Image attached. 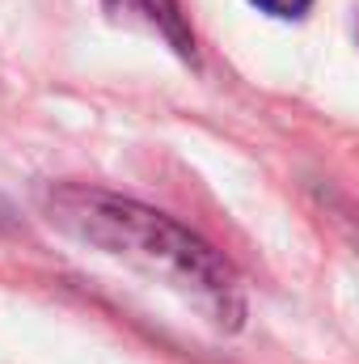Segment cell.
I'll use <instances>...</instances> for the list:
<instances>
[{"mask_svg":"<svg viewBox=\"0 0 359 364\" xmlns=\"http://www.w3.org/2000/svg\"><path fill=\"white\" fill-rule=\"evenodd\" d=\"M43 212L60 233L77 237L81 246L101 250L110 259H123L127 267L174 288L194 309H203L220 331L241 326L245 296H241L237 272L174 216H165L140 199L85 186V182L51 186L43 195Z\"/></svg>","mask_w":359,"mask_h":364,"instance_id":"obj_1","label":"cell"},{"mask_svg":"<svg viewBox=\"0 0 359 364\" xmlns=\"http://www.w3.org/2000/svg\"><path fill=\"white\" fill-rule=\"evenodd\" d=\"M101 4H106V13L114 21L161 38L182 60H194V30H190L178 0H101Z\"/></svg>","mask_w":359,"mask_h":364,"instance_id":"obj_2","label":"cell"},{"mask_svg":"<svg viewBox=\"0 0 359 364\" xmlns=\"http://www.w3.org/2000/svg\"><path fill=\"white\" fill-rule=\"evenodd\" d=\"M254 9H263L270 17H283V21H292V17H304L309 9H313V0H250Z\"/></svg>","mask_w":359,"mask_h":364,"instance_id":"obj_3","label":"cell"},{"mask_svg":"<svg viewBox=\"0 0 359 364\" xmlns=\"http://www.w3.org/2000/svg\"><path fill=\"white\" fill-rule=\"evenodd\" d=\"M13 225H17V212H13V203L0 195V229H13Z\"/></svg>","mask_w":359,"mask_h":364,"instance_id":"obj_4","label":"cell"}]
</instances>
